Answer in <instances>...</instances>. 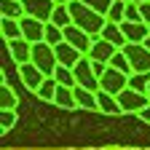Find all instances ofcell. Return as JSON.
<instances>
[{
  "instance_id": "1",
  "label": "cell",
  "mask_w": 150,
  "mask_h": 150,
  "mask_svg": "<svg viewBox=\"0 0 150 150\" xmlns=\"http://www.w3.org/2000/svg\"><path fill=\"white\" fill-rule=\"evenodd\" d=\"M70 13H72V24H78L81 30H86L91 38H99L102 30H105V24H107V16L97 13L86 3H81V0H72V3H70Z\"/></svg>"
},
{
  "instance_id": "2",
  "label": "cell",
  "mask_w": 150,
  "mask_h": 150,
  "mask_svg": "<svg viewBox=\"0 0 150 150\" xmlns=\"http://www.w3.org/2000/svg\"><path fill=\"white\" fill-rule=\"evenodd\" d=\"M32 64L40 70L46 78H51V75L56 72V67H59V59H56V48L46 40L40 43H32Z\"/></svg>"
},
{
  "instance_id": "3",
  "label": "cell",
  "mask_w": 150,
  "mask_h": 150,
  "mask_svg": "<svg viewBox=\"0 0 150 150\" xmlns=\"http://www.w3.org/2000/svg\"><path fill=\"white\" fill-rule=\"evenodd\" d=\"M72 72H75V83H78V86H83V88H88V91H99V88H102L88 56H83V59L72 67Z\"/></svg>"
},
{
  "instance_id": "4",
  "label": "cell",
  "mask_w": 150,
  "mask_h": 150,
  "mask_svg": "<svg viewBox=\"0 0 150 150\" xmlns=\"http://www.w3.org/2000/svg\"><path fill=\"white\" fill-rule=\"evenodd\" d=\"M118 105H121L123 112H142V110L150 105V97H147V94H142V91H134V88L126 86V88L118 94Z\"/></svg>"
},
{
  "instance_id": "5",
  "label": "cell",
  "mask_w": 150,
  "mask_h": 150,
  "mask_svg": "<svg viewBox=\"0 0 150 150\" xmlns=\"http://www.w3.org/2000/svg\"><path fill=\"white\" fill-rule=\"evenodd\" d=\"M123 54L129 56L134 72H150V48L145 43H129L123 48Z\"/></svg>"
},
{
  "instance_id": "6",
  "label": "cell",
  "mask_w": 150,
  "mask_h": 150,
  "mask_svg": "<svg viewBox=\"0 0 150 150\" xmlns=\"http://www.w3.org/2000/svg\"><path fill=\"white\" fill-rule=\"evenodd\" d=\"M99 86H102L99 91H107V94H112V97H118V94L129 86V75L115 70V67H107V72L99 78Z\"/></svg>"
},
{
  "instance_id": "7",
  "label": "cell",
  "mask_w": 150,
  "mask_h": 150,
  "mask_svg": "<svg viewBox=\"0 0 150 150\" xmlns=\"http://www.w3.org/2000/svg\"><path fill=\"white\" fill-rule=\"evenodd\" d=\"M64 40H67V43H72V46L78 48L83 56H88V51H91V46H94V38H91L86 30H81L78 24L64 27Z\"/></svg>"
},
{
  "instance_id": "8",
  "label": "cell",
  "mask_w": 150,
  "mask_h": 150,
  "mask_svg": "<svg viewBox=\"0 0 150 150\" xmlns=\"http://www.w3.org/2000/svg\"><path fill=\"white\" fill-rule=\"evenodd\" d=\"M19 22H22V35H24V40L40 43L43 38H46V22H40V19H35V16H24V19H19Z\"/></svg>"
},
{
  "instance_id": "9",
  "label": "cell",
  "mask_w": 150,
  "mask_h": 150,
  "mask_svg": "<svg viewBox=\"0 0 150 150\" xmlns=\"http://www.w3.org/2000/svg\"><path fill=\"white\" fill-rule=\"evenodd\" d=\"M22 3H24L27 16H35V19H40V22H51V13L56 8L54 0H22Z\"/></svg>"
},
{
  "instance_id": "10",
  "label": "cell",
  "mask_w": 150,
  "mask_h": 150,
  "mask_svg": "<svg viewBox=\"0 0 150 150\" xmlns=\"http://www.w3.org/2000/svg\"><path fill=\"white\" fill-rule=\"evenodd\" d=\"M19 78H22V83L30 88V91H35L38 94V88L43 86V81H46V75L38 70L32 62H27V64H19Z\"/></svg>"
},
{
  "instance_id": "11",
  "label": "cell",
  "mask_w": 150,
  "mask_h": 150,
  "mask_svg": "<svg viewBox=\"0 0 150 150\" xmlns=\"http://www.w3.org/2000/svg\"><path fill=\"white\" fill-rule=\"evenodd\" d=\"M115 51H121V48H115L112 43H107L105 38L99 35V38H94V46H91V51H88V59L110 64V59H112V56H115Z\"/></svg>"
},
{
  "instance_id": "12",
  "label": "cell",
  "mask_w": 150,
  "mask_h": 150,
  "mask_svg": "<svg viewBox=\"0 0 150 150\" xmlns=\"http://www.w3.org/2000/svg\"><path fill=\"white\" fill-rule=\"evenodd\" d=\"M121 30L129 43H145L150 38V24L145 22H121Z\"/></svg>"
},
{
  "instance_id": "13",
  "label": "cell",
  "mask_w": 150,
  "mask_h": 150,
  "mask_svg": "<svg viewBox=\"0 0 150 150\" xmlns=\"http://www.w3.org/2000/svg\"><path fill=\"white\" fill-rule=\"evenodd\" d=\"M54 48H56V59H59V64H64V67H75L83 59V54L75 48L72 43H67V40L59 43V46H54Z\"/></svg>"
},
{
  "instance_id": "14",
  "label": "cell",
  "mask_w": 150,
  "mask_h": 150,
  "mask_svg": "<svg viewBox=\"0 0 150 150\" xmlns=\"http://www.w3.org/2000/svg\"><path fill=\"white\" fill-rule=\"evenodd\" d=\"M8 54L13 56L16 64H27V62H32V43L24 40V38H19V40L8 43Z\"/></svg>"
},
{
  "instance_id": "15",
  "label": "cell",
  "mask_w": 150,
  "mask_h": 150,
  "mask_svg": "<svg viewBox=\"0 0 150 150\" xmlns=\"http://www.w3.org/2000/svg\"><path fill=\"white\" fill-rule=\"evenodd\" d=\"M102 38L107 43H112L115 48H126L129 46V40H126V35H123V30H121V24H115V22H107L105 24V30H102Z\"/></svg>"
},
{
  "instance_id": "16",
  "label": "cell",
  "mask_w": 150,
  "mask_h": 150,
  "mask_svg": "<svg viewBox=\"0 0 150 150\" xmlns=\"http://www.w3.org/2000/svg\"><path fill=\"white\" fill-rule=\"evenodd\" d=\"M75 102H78L81 110H99V102H97V91H88L83 86H75Z\"/></svg>"
},
{
  "instance_id": "17",
  "label": "cell",
  "mask_w": 150,
  "mask_h": 150,
  "mask_svg": "<svg viewBox=\"0 0 150 150\" xmlns=\"http://www.w3.org/2000/svg\"><path fill=\"white\" fill-rule=\"evenodd\" d=\"M97 102H99V110L105 115H121V105H118V97H112L107 91H97Z\"/></svg>"
},
{
  "instance_id": "18",
  "label": "cell",
  "mask_w": 150,
  "mask_h": 150,
  "mask_svg": "<svg viewBox=\"0 0 150 150\" xmlns=\"http://www.w3.org/2000/svg\"><path fill=\"white\" fill-rule=\"evenodd\" d=\"M0 32H3L6 43H13V40H19V38H24L22 35V22H19V19H3V22H0Z\"/></svg>"
},
{
  "instance_id": "19",
  "label": "cell",
  "mask_w": 150,
  "mask_h": 150,
  "mask_svg": "<svg viewBox=\"0 0 150 150\" xmlns=\"http://www.w3.org/2000/svg\"><path fill=\"white\" fill-rule=\"evenodd\" d=\"M0 13H3V19H24L27 16L22 0H0Z\"/></svg>"
},
{
  "instance_id": "20",
  "label": "cell",
  "mask_w": 150,
  "mask_h": 150,
  "mask_svg": "<svg viewBox=\"0 0 150 150\" xmlns=\"http://www.w3.org/2000/svg\"><path fill=\"white\" fill-rule=\"evenodd\" d=\"M54 105L62 107V110H75V107H78V102H75V91H72L70 86H59V88H56Z\"/></svg>"
},
{
  "instance_id": "21",
  "label": "cell",
  "mask_w": 150,
  "mask_h": 150,
  "mask_svg": "<svg viewBox=\"0 0 150 150\" xmlns=\"http://www.w3.org/2000/svg\"><path fill=\"white\" fill-rule=\"evenodd\" d=\"M16 105H19V97L13 94V88L8 86L6 75H3V86H0V107H3V110H16Z\"/></svg>"
},
{
  "instance_id": "22",
  "label": "cell",
  "mask_w": 150,
  "mask_h": 150,
  "mask_svg": "<svg viewBox=\"0 0 150 150\" xmlns=\"http://www.w3.org/2000/svg\"><path fill=\"white\" fill-rule=\"evenodd\" d=\"M51 24H56V27H70L72 24V13H70V6H56L54 8V13H51Z\"/></svg>"
},
{
  "instance_id": "23",
  "label": "cell",
  "mask_w": 150,
  "mask_h": 150,
  "mask_svg": "<svg viewBox=\"0 0 150 150\" xmlns=\"http://www.w3.org/2000/svg\"><path fill=\"white\" fill-rule=\"evenodd\" d=\"M51 78H56V83H59V86H70V88L78 86V83H75V72H72V67H64V64L56 67V72L51 75Z\"/></svg>"
},
{
  "instance_id": "24",
  "label": "cell",
  "mask_w": 150,
  "mask_h": 150,
  "mask_svg": "<svg viewBox=\"0 0 150 150\" xmlns=\"http://www.w3.org/2000/svg\"><path fill=\"white\" fill-rule=\"evenodd\" d=\"M147 86H150V72H131L129 75V88L147 94Z\"/></svg>"
},
{
  "instance_id": "25",
  "label": "cell",
  "mask_w": 150,
  "mask_h": 150,
  "mask_svg": "<svg viewBox=\"0 0 150 150\" xmlns=\"http://www.w3.org/2000/svg\"><path fill=\"white\" fill-rule=\"evenodd\" d=\"M56 88H59L56 78H46V81H43V86L38 88V97H40L43 102H54V99H56Z\"/></svg>"
},
{
  "instance_id": "26",
  "label": "cell",
  "mask_w": 150,
  "mask_h": 150,
  "mask_svg": "<svg viewBox=\"0 0 150 150\" xmlns=\"http://www.w3.org/2000/svg\"><path fill=\"white\" fill-rule=\"evenodd\" d=\"M43 40L51 43V46L64 43V30H62V27H56V24H51V22H46V38H43Z\"/></svg>"
},
{
  "instance_id": "27",
  "label": "cell",
  "mask_w": 150,
  "mask_h": 150,
  "mask_svg": "<svg viewBox=\"0 0 150 150\" xmlns=\"http://www.w3.org/2000/svg\"><path fill=\"white\" fill-rule=\"evenodd\" d=\"M123 19H126V0H115V3H112V8L107 11V22L121 24Z\"/></svg>"
},
{
  "instance_id": "28",
  "label": "cell",
  "mask_w": 150,
  "mask_h": 150,
  "mask_svg": "<svg viewBox=\"0 0 150 150\" xmlns=\"http://www.w3.org/2000/svg\"><path fill=\"white\" fill-rule=\"evenodd\" d=\"M110 67H115V70H121V72H126V75H131V72H134V70H131L129 56H126L123 51H115V56L110 59Z\"/></svg>"
},
{
  "instance_id": "29",
  "label": "cell",
  "mask_w": 150,
  "mask_h": 150,
  "mask_svg": "<svg viewBox=\"0 0 150 150\" xmlns=\"http://www.w3.org/2000/svg\"><path fill=\"white\" fill-rule=\"evenodd\" d=\"M13 126H16V110H3L0 112V131L8 134Z\"/></svg>"
},
{
  "instance_id": "30",
  "label": "cell",
  "mask_w": 150,
  "mask_h": 150,
  "mask_svg": "<svg viewBox=\"0 0 150 150\" xmlns=\"http://www.w3.org/2000/svg\"><path fill=\"white\" fill-rule=\"evenodd\" d=\"M81 3H86L88 8H94L97 13H102V16H107V11L112 8V3L115 0H81Z\"/></svg>"
},
{
  "instance_id": "31",
  "label": "cell",
  "mask_w": 150,
  "mask_h": 150,
  "mask_svg": "<svg viewBox=\"0 0 150 150\" xmlns=\"http://www.w3.org/2000/svg\"><path fill=\"white\" fill-rule=\"evenodd\" d=\"M123 22H142L139 3H126V19H123Z\"/></svg>"
},
{
  "instance_id": "32",
  "label": "cell",
  "mask_w": 150,
  "mask_h": 150,
  "mask_svg": "<svg viewBox=\"0 0 150 150\" xmlns=\"http://www.w3.org/2000/svg\"><path fill=\"white\" fill-rule=\"evenodd\" d=\"M91 67H94V72H97V78H102V75L107 72L110 64H105V62H94V59H91Z\"/></svg>"
},
{
  "instance_id": "33",
  "label": "cell",
  "mask_w": 150,
  "mask_h": 150,
  "mask_svg": "<svg viewBox=\"0 0 150 150\" xmlns=\"http://www.w3.org/2000/svg\"><path fill=\"white\" fill-rule=\"evenodd\" d=\"M139 11H142V22H145V24H150V0L139 3Z\"/></svg>"
},
{
  "instance_id": "34",
  "label": "cell",
  "mask_w": 150,
  "mask_h": 150,
  "mask_svg": "<svg viewBox=\"0 0 150 150\" xmlns=\"http://www.w3.org/2000/svg\"><path fill=\"white\" fill-rule=\"evenodd\" d=\"M54 3H56V6H70L72 0H54Z\"/></svg>"
},
{
  "instance_id": "35",
  "label": "cell",
  "mask_w": 150,
  "mask_h": 150,
  "mask_svg": "<svg viewBox=\"0 0 150 150\" xmlns=\"http://www.w3.org/2000/svg\"><path fill=\"white\" fill-rule=\"evenodd\" d=\"M126 3H145V0H126Z\"/></svg>"
},
{
  "instance_id": "36",
  "label": "cell",
  "mask_w": 150,
  "mask_h": 150,
  "mask_svg": "<svg viewBox=\"0 0 150 150\" xmlns=\"http://www.w3.org/2000/svg\"><path fill=\"white\" fill-rule=\"evenodd\" d=\"M145 46H147V48H150V38H147V40H145Z\"/></svg>"
},
{
  "instance_id": "37",
  "label": "cell",
  "mask_w": 150,
  "mask_h": 150,
  "mask_svg": "<svg viewBox=\"0 0 150 150\" xmlns=\"http://www.w3.org/2000/svg\"><path fill=\"white\" fill-rule=\"evenodd\" d=\"M147 97H150V86H147Z\"/></svg>"
}]
</instances>
